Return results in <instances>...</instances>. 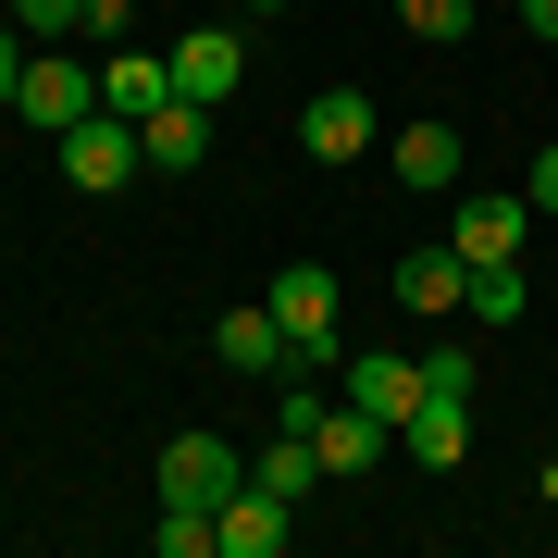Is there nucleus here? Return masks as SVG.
<instances>
[{
  "label": "nucleus",
  "instance_id": "15",
  "mask_svg": "<svg viewBox=\"0 0 558 558\" xmlns=\"http://www.w3.org/2000/svg\"><path fill=\"white\" fill-rule=\"evenodd\" d=\"M137 149H149V174H199V161H211V112L199 100H161L137 124Z\"/></svg>",
  "mask_w": 558,
  "mask_h": 558
},
{
  "label": "nucleus",
  "instance_id": "26",
  "mask_svg": "<svg viewBox=\"0 0 558 558\" xmlns=\"http://www.w3.org/2000/svg\"><path fill=\"white\" fill-rule=\"evenodd\" d=\"M248 13H299V0H248Z\"/></svg>",
  "mask_w": 558,
  "mask_h": 558
},
{
  "label": "nucleus",
  "instance_id": "3",
  "mask_svg": "<svg viewBox=\"0 0 558 558\" xmlns=\"http://www.w3.org/2000/svg\"><path fill=\"white\" fill-rule=\"evenodd\" d=\"M13 112H25V124H50V137H62V124H87V112H100V62H75V38H38V50H25Z\"/></svg>",
  "mask_w": 558,
  "mask_h": 558
},
{
  "label": "nucleus",
  "instance_id": "16",
  "mask_svg": "<svg viewBox=\"0 0 558 558\" xmlns=\"http://www.w3.org/2000/svg\"><path fill=\"white\" fill-rule=\"evenodd\" d=\"M348 398H360V410H385V422H410V398H422V360H398V348H360V360H348Z\"/></svg>",
  "mask_w": 558,
  "mask_h": 558
},
{
  "label": "nucleus",
  "instance_id": "20",
  "mask_svg": "<svg viewBox=\"0 0 558 558\" xmlns=\"http://www.w3.org/2000/svg\"><path fill=\"white\" fill-rule=\"evenodd\" d=\"M385 13H398L410 38H435V50H447V38H472V0H385Z\"/></svg>",
  "mask_w": 558,
  "mask_h": 558
},
{
  "label": "nucleus",
  "instance_id": "21",
  "mask_svg": "<svg viewBox=\"0 0 558 558\" xmlns=\"http://www.w3.org/2000/svg\"><path fill=\"white\" fill-rule=\"evenodd\" d=\"M75 38H87V50H124V38H137V0H87Z\"/></svg>",
  "mask_w": 558,
  "mask_h": 558
},
{
  "label": "nucleus",
  "instance_id": "18",
  "mask_svg": "<svg viewBox=\"0 0 558 558\" xmlns=\"http://www.w3.org/2000/svg\"><path fill=\"white\" fill-rule=\"evenodd\" d=\"M472 323H521L534 311V274H521V260H472V299H459Z\"/></svg>",
  "mask_w": 558,
  "mask_h": 558
},
{
  "label": "nucleus",
  "instance_id": "2",
  "mask_svg": "<svg viewBox=\"0 0 558 558\" xmlns=\"http://www.w3.org/2000/svg\"><path fill=\"white\" fill-rule=\"evenodd\" d=\"M236 484H248V447L236 435H211V422L161 435V497H174V509H223Z\"/></svg>",
  "mask_w": 558,
  "mask_h": 558
},
{
  "label": "nucleus",
  "instance_id": "9",
  "mask_svg": "<svg viewBox=\"0 0 558 558\" xmlns=\"http://www.w3.org/2000/svg\"><path fill=\"white\" fill-rule=\"evenodd\" d=\"M398 447L422 459V472H459V459H472V398L422 385V398H410V422H398Z\"/></svg>",
  "mask_w": 558,
  "mask_h": 558
},
{
  "label": "nucleus",
  "instance_id": "19",
  "mask_svg": "<svg viewBox=\"0 0 558 558\" xmlns=\"http://www.w3.org/2000/svg\"><path fill=\"white\" fill-rule=\"evenodd\" d=\"M149 546H161V558H223V534H211V509H174V497H161V521H149Z\"/></svg>",
  "mask_w": 558,
  "mask_h": 558
},
{
  "label": "nucleus",
  "instance_id": "22",
  "mask_svg": "<svg viewBox=\"0 0 558 558\" xmlns=\"http://www.w3.org/2000/svg\"><path fill=\"white\" fill-rule=\"evenodd\" d=\"M75 13H87V0H13V25H25V38H75Z\"/></svg>",
  "mask_w": 558,
  "mask_h": 558
},
{
  "label": "nucleus",
  "instance_id": "24",
  "mask_svg": "<svg viewBox=\"0 0 558 558\" xmlns=\"http://www.w3.org/2000/svg\"><path fill=\"white\" fill-rule=\"evenodd\" d=\"M13 87H25V25H13V0H0V112H13Z\"/></svg>",
  "mask_w": 558,
  "mask_h": 558
},
{
  "label": "nucleus",
  "instance_id": "11",
  "mask_svg": "<svg viewBox=\"0 0 558 558\" xmlns=\"http://www.w3.org/2000/svg\"><path fill=\"white\" fill-rule=\"evenodd\" d=\"M299 149L323 161V174H348V161L373 149V100H360V87H323V100L299 112Z\"/></svg>",
  "mask_w": 558,
  "mask_h": 558
},
{
  "label": "nucleus",
  "instance_id": "4",
  "mask_svg": "<svg viewBox=\"0 0 558 558\" xmlns=\"http://www.w3.org/2000/svg\"><path fill=\"white\" fill-rule=\"evenodd\" d=\"M137 174H149V149H137V124H124V112L62 124V186H87V199H124Z\"/></svg>",
  "mask_w": 558,
  "mask_h": 558
},
{
  "label": "nucleus",
  "instance_id": "17",
  "mask_svg": "<svg viewBox=\"0 0 558 558\" xmlns=\"http://www.w3.org/2000/svg\"><path fill=\"white\" fill-rule=\"evenodd\" d=\"M398 186H422V199H435V186H459V124H398Z\"/></svg>",
  "mask_w": 558,
  "mask_h": 558
},
{
  "label": "nucleus",
  "instance_id": "27",
  "mask_svg": "<svg viewBox=\"0 0 558 558\" xmlns=\"http://www.w3.org/2000/svg\"><path fill=\"white\" fill-rule=\"evenodd\" d=\"M546 497H558V447H546Z\"/></svg>",
  "mask_w": 558,
  "mask_h": 558
},
{
  "label": "nucleus",
  "instance_id": "7",
  "mask_svg": "<svg viewBox=\"0 0 558 558\" xmlns=\"http://www.w3.org/2000/svg\"><path fill=\"white\" fill-rule=\"evenodd\" d=\"M459 260H521L534 248V199L521 186H484V199H459V236H447Z\"/></svg>",
  "mask_w": 558,
  "mask_h": 558
},
{
  "label": "nucleus",
  "instance_id": "1",
  "mask_svg": "<svg viewBox=\"0 0 558 558\" xmlns=\"http://www.w3.org/2000/svg\"><path fill=\"white\" fill-rule=\"evenodd\" d=\"M260 299H274V323L299 336V360H311V373H323V360H348V348H336V336H348V286L323 274V260H286Z\"/></svg>",
  "mask_w": 558,
  "mask_h": 558
},
{
  "label": "nucleus",
  "instance_id": "6",
  "mask_svg": "<svg viewBox=\"0 0 558 558\" xmlns=\"http://www.w3.org/2000/svg\"><path fill=\"white\" fill-rule=\"evenodd\" d=\"M211 360H223V373H248V385H286V373H311V360H299V336L274 323V299L223 311V323H211Z\"/></svg>",
  "mask_w": 558,
  "mask_h": 558
},
{
  "label": "nucleus",
  "instance_id": "25",
  "mask_svg": "<svg viewBox=\"0 0 558 558\" xmlns=\"http://www.w3.org/2000/svg\"><path fill=\"white\" fill-rule=\"evenodd\" d=\"M521 25H534V38H558V0H521Z\"/></svg>",
  "mask_w": 558,
  "mask_h": 558
},
{
  "label": "nucleus",
  "instance_id": "14",
  "mask_svg": "<svg viewBox=\"0 0 558 558\" xmlns=\"http://www.w3.org/2000/svg\"><path fill=\"white\" fill-rule=\"evenodd\" d=\"M459 299H472V260H459V248H398V311L447 323Z\"/></svg>",
  "mask_w": 558,
  "mask_h": 558
},
{
  "label": "nucleus",
  "instance_id": "8",
  "mask_svg": "<svg viewBox=\"0 0 558 558\" xmlns=\"http://www.w3.org/2000/svg\"><path fill=\"white\" fill-rule=\"evenodd\" d=\"M311 447H323V484H360V472H373L385 447H398V422L348 398V410H323V422H311Z\"/></svg>",
  "mask_w": 558,
  "mask_h": 558
},
{
  "label": "nucleus",
  "instance_id": "23",
  "mask_svg": "<svg viewBox=\"0 0 558 558\" xmlns=\"http://www.w3.org/2000/svg\"><path fill=\"white\" fill-rule=\"evenodd\" d=\"M521 199H534V223H558V137L534 149V174H521Z\"/></svg>",
  "mask_w": 558,
  "mask_h": 558
},
{
  "label": "nucleus",
  "instance_id": "13",
  "mask_svg": "<svg viewBox=\"0 0 558 558\" xmlns=\"http://www.w3.org/2000/svg\"><path fill=\"white\" fill-rule=\"evenodd\" d=\"M161 100H174V62H161V50H137V38H124V50H100V112L149 124Z\"/></svg>",
  "mask_w": 558,
  "mask_h": 558
},
{
  "label": "nucleus",
  "instance_id": "10",
  "mask_svg": "<svg viewBox=\"0 0 558 558\" xmlns=\"http://www.w3.org/2000/svg\"><path fill=\"white\" fill-rule=\"evenodd\" d=\"M211 534H223V558H286V534H299V509H286L274 484H236V497L211 509Z\"/></svg>",
  "mask_w": 558,
  "mask_h": 558
},
{
  "label": "nucleus",
  "instance_id": "5",
  "mask_svg": "<svg viewBox=\"0 0 558 558\" xmlns=\"http://www.w3.org/2000/svg\"><path fill=\"white\" fill-rule=\"evenodd\" d=\"M161 62H174V100L223 112V100H236V75H248V38H236V25H186V38H161Z\"/></svg>",
  "mask_w": 558,
  "mask_h": 558
},
{
  "label": "nucleus",
  "instance_id": "12",
  "mask_svg": "<svg viewBox=\"0 0 558 558\" xmlns=\"http://www.w3.org/2000/svg\"><path fill=\"white\" fill-rule=\"evenodd\" d=\"M248 484H274L286 509H311V497H323V447H311V422H260V459H248Z\"/></svg>",
  "mask_w": 558,
  "mask_h": 558
}]
</instances>
